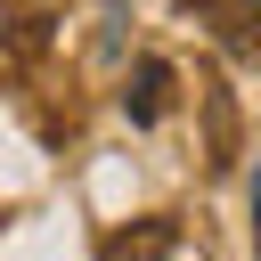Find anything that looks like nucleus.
<instances>
[{
	"label": "nucleus",
	"mask_w": 261,
	"mask_h": 261,
	"mask_svg": "<svg viewBox=\"0 0 261 261\" xmlns=\"http://www.w3.org/2000/svg\"><path fill=\"white\" fill-rule=\"evenodd\" d=\"M163 98H171V65H163V57H139V73H130V90H122L130 122H155V114H163Z\"/></svg>",
	"instance_id": "1"
},
{
	"label": "nucleus",
	"mask_w": 261,
	"mask_h": 261,
	"mask_svg": "<svg viewBox=\"0 0 261 261\" xmlns=\"http://www.w3.org/2000/svg\"><path fill=\"white\" fill-rule=\"evenodd\" d=\"M253 228H261V179H253Z\"/></svg>",
	"instance_id": "2"
}]
</instances>
